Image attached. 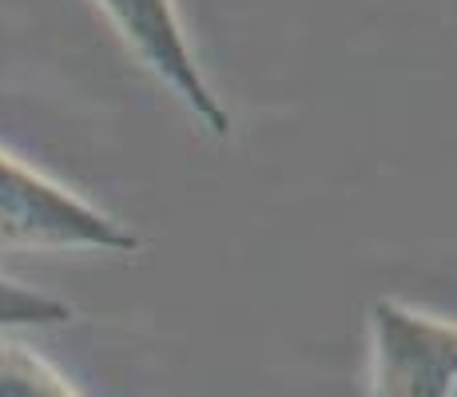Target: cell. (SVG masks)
I'll list each match as a JSON object with an SVG mask.
<instances>
[{"label":"cell","mask_w":457,"mask_h":397,"mask_svg":"<svg viewBox=\"0 0 457 397\" xmlns=\"http://www.w3.org/2000/svg\"><path fill=\"white\" fill-rule=\"evenodd\" d=\"M131 254L139 235L68 187L0 152V251Z\"/></svg>","instance_id":"cell-1"},{"label":"cell","mask_w":457,"mask_h":397,"mask_svg":"<svg viewBox=\"0 0 457 397\" xmlns=\"http://www.w3.org/2000/svg\"><path fill=\"white\" fill-rule=\"evenodd\" d=\"M96 8L108 16L120 40L144 60L147 72L191 112V120L207 136L231 139V112L211 87L204 64H199L195 48L187 40V29L179 21L175 0H96Z\"/></svg>","instance_id":"cell-2"},{"label":"cell","mask_w":457,"mask_h":397,"mask_svg":"<svg viewBox=\"0 0 457 397\" xmlns=\"http://www.w3.org/2000/svg\"><path fill=\"white\" fill-rule=\"evenodd\" d=\"M457 326L406 302L370 306V397H453Z\"/></svg>","instance_id":"cell-3"},{"label":"cell","mask_w":457,"mask_h":397,"mask_svg":"<svg viewBox=\"0 0 457 397\" xmlns=\"http://www.w3.org/2000/svg\"><path fill=\"white\" fill-rule=\"evenodd\" d=\"M0 397H80V393L32 346L0 334Z\"/></svg>","instance_id":"cell-4"},{"label":"cell","mask_w":457,"mask_h":397,"mask_svg":"<svg viewBox=\"0 0 457 397\" xmlns=\"http://www.w3.org/2000/svg\"><path fill=\"white\" fill-rule=\"evenodd\" d=\"M76 310L52 294H40L32 286H21L12 278H0V334L8 330H32V326H64Z\"/></svg>","instance_id":"cell-5"}]
</instances>
